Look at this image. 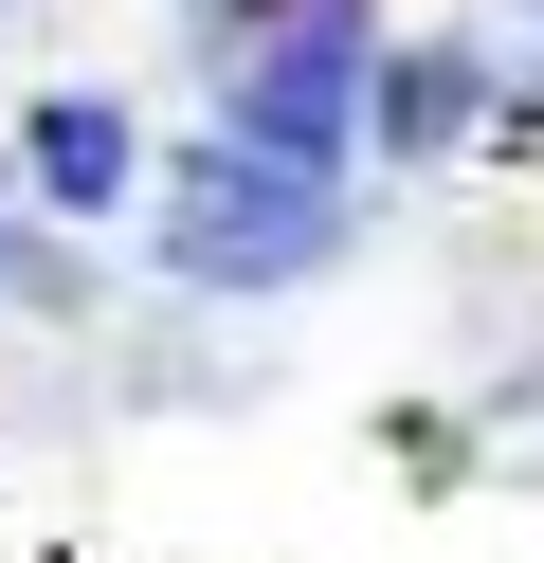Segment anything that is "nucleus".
Returning <instances> with one entry per match:
<instances>
[{
	"label": "nucleus",
	"mask_w": 544,
	"mask_h": 563,
	"mask_svg": "<svg viewBox=\"0 0 544 563\" xmlns=\"http://www.w3.org/2000/svg\"><path fill=\"white\" fill-rule=\"evenodd\" d=\"M236 19H273V0H236Z\"/></svg>",
	"instance_id": "6"
},
{
	"label": "nucleus",
	"mask_w": 544,
	"mask_h": 563,
	"mask_svg": "<svg viewBox=\"0 0 544 563\" xmlns=\"http://www.w3.org/2000/svg\"><path fill=\"white\" fill-rule=\"evenodd\" d=\"M254 74H236V146H290V164H326L345 146V110H363V0H273V19H254Z\"/></svg>",
	"instance_id": "2"
},
{
	"label": "nucleus",
	"mask_w": 544,
	"mask_h": 563,
	"mask_svg": "<svg viewBox=\"0 0 544 563\" xmlns=\"http://www.w3.org/2000/svg\"><path fill=\"white\" fill-rule=\"evenodd\" d=\"M36 183L55 200H127V128H109L91 91H55V110H36Z\"/></svg>",
	"instance_id": "4"
},
{
	"label": "nucleus",
	"mask_w": 544,
	"mask_h": 563,
	"mask_svg": "<svg viewBox=\"0 0 544 563\" xmlns=\"http://www.w3.org/2000/svg\"><path fill=\"white\" fill-rule=\"evenodd\" d=\"M326 236H345V200H326V164L290 146H200L164 200V255L200 273V291H273V273H309Z\"/></svg>",
	"instance_id": "1"
},
{
	"label": "nucleus",
	"mask_w": 544,
	"mask_h": 563,
	"mask_svg": "<svg viewBox=\"0 0 544 563\" xmlns=\"http://www.w3.org/2000/svg\"><path fill=\"white\" fill-rule=\"evenodd\" d=\"M0 291H36V309H73V273L36 255V236H0Z\"/></svg>",
	"instance_id": "5"
},
{
	"label": "nucleus",
	"mask_w": 544,
	"mask_h": 563,
	"mask_svg": "<svg viewBox=\"0 0 544 563\" xmlns=\"http://www.w3.org/2000/svg\"><path fill=\"white\" fill-rule=\"evenodd\" d=\"M363 91H381V146L418 164V146H454V128H471V91H490V74L435 37V55H363Z\"/></svg>",
	"instance_id": "3"
}]
</instances>
